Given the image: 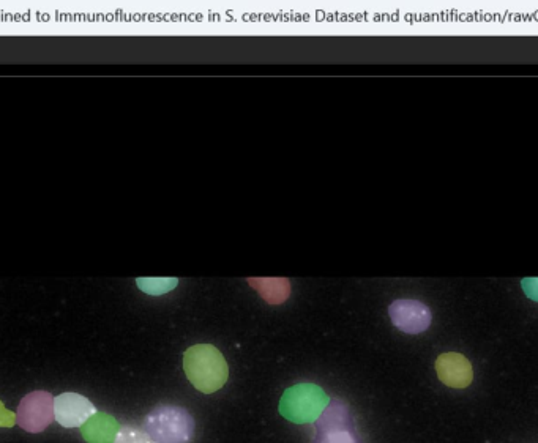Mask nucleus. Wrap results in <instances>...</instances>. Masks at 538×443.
Returning a JSON list of instances; mask_svg holds the SVG:
<instances>
[{"label":"nucleus","instance_id":"6e6552de","mask_svg":"<svg viewBox=\"0 0 538 443\" xmlns=\"http://www.w3.org/2000/svg\"><path fill=\"white\" fill-rule=\"evenodd\" d=\"M436 373L442 384L456 390H463L472 384L474 369L471 362L458 352H447L436 360Z\"/></svg>","mask_w":538,"mask_h":443},{"label":"nucleus","instance_id":"f8f14e48","mask_svg":"<svg viewBox=\"0 0 538 443\" xmlns=\"http://www.w3.org/2000/svg\"><path fill=\"white\" fill-rule=\"evenodd\" d=\"M154 440L150 439L144 429L136 428V426H122L117 432L116 440L114 443H152Z\"/></svg>","mask_w":538,"mask_h":443},{"label":"nucleus","instance_id":"f03ea898","mask_svg":"<svg viewBox=\"0 0 538 443\" xmlns=\"http://www.w3.org/2000/svg\"><path fill=\"white\" fill-rule=\"evenodd\" d=\"M195 420L179 406H158L144 420V431L157 443H190L195 437Z\"/></svg>","mask_w":538,"mask_h":443},{"label":"nucleus","instance_id":"9b49d317","mask_svg":"<svg viewBox=\"0 0 538 443\" xmlns=\"http://www.w3.org/2000/svg\"><path fill=\"white\" fill-rule=\"evenodd\" d=\"M139 289L149 295H163L174 291L179 280L177 278H138Z\"/></svg>","mask_w":538,"mask_h":443},{"label":"nucleus","instance_id":"7ed1b4c3","mask_svg":"<svg viewBox=\"0 0 538 443\" xmlns=\"http://www.w3.org/2000/svg\"><path fill=\"white\" fill-rule=\"evenodd\" d=\"M326 391L314 384H299L284 391L280 414L296 425H313L329 406Z\"/></svg>","mask_w":538,"mask_h":443},{"label":"nucleus","instance_id":"9d476101","mask_svg":"<svg viewBox=\"0 0 538 443\" xmlns=\"http://www.w3.org/2000/svg\"><path fill=\"white\" fill-rule=\"evenodd\" d=\"M248 283L270 305H281L291 295V283L288 278H250Z\"/></svg>","mask_w":538,"mask_h":443},{"label":"nucleus","instance_id":"20e7f679","mask_svg":"<svg viewBox=\"0 0 538 443\" xmlns=\"http://www.w3.org/2000/svg\"><path fill=\"white\" fill-rule=\"evenodd\" d=\"M54 421V396L48 391H32L16 410V423L30 434L45 431Z\"/></svg>","mask_w":538,"mask_h":443},{"label":"nucleus","instance_id":"0eeeda50","mask_svg":"<svg viewBox=\"0 0 538 443\" xmlns=\"http://www.w3.org/2000/svg\"><path fill=\"white\" fill-rule=\"evenodd\" d=\"M95 414L94 404L79 393H62L54 398V420L64 428H83Z\"/></svg>","mask_w":538,"mask_h":443},{"label":"nucleus","instance_id":"4468645a","mask_svg":"<svg viewBox=\"0 0 538 443\" xmlns=\"http://www.w3.org/2000/svg\"><path fill=\"white\" fill-rule=\"evenodd\" d=\"M524 292L527 297H531L532 300L538 302V280L537 278H531V280H523Z\"/></svg>","mask_w":538,"mask_h":443},{"label":"nucleus","instance_id":"2eb2a0df","mask_svg":"<svg viewBox=\"0 0 538 443\" xmlns=\"http://www.w3.org/2000/svg\"><path fill=\"white\" fill-rule=\"evenodd\" d=\"M152 443H157V442H152Z\"/></svg>","mask_w":538,"mask_h":443},{"label":"nucleus","instance_id":"f257e3e1","mask_svg":"<svg viewBox=\"0 0 538 443\" xmlns=\"http://www.w3.org/2000/svg\"><path fill=\"white\" fill-rule=\"evenodd\" d=\"M184 371L191 385L206 395L225 387L229 377L225 357L210 344H198L185 352Z\"/></svg>","mask_w":538,"mask_h":443},{"label":"nucleus","instance_id":"ddd939ff","mask_svg":"<svg viewBox=\"0 0 538 443\" xmlns=\"http://www.w3.org/2000/svg\"><path fill=\"white\" fill-rule=\"evenodd\" d=\"M16 423V415L0 401V428H12Z\"/></svg>","mask_w":538,"mask_h":443},{"label":"nucleus","instance_id":"423d86ee","mask_svg":"<svg viewBox=\"0 0 538 443\" xmlns=\"http://www.w3.org/2000/svg\"><path fill=\"white\" fill-rule=\"evenodd\" d=\"M390 319L393 325L408 335H419L430 328L433 321L431 309L425 303L412 298H400L390 305Z\"/></svg>","mask_w":538,"mask_h":443},{"label":"nucleus","instance_id":"1a4fd4ad","mask_svg":"<svg viewBox=\"0 0 538 443\" xmlns=\"http://www.w3.org/2000/svg\"><path fill=\"white\" fill-rule=\"evenodd\" d=\"M119 429L116 418L98 412L81 428V434L87 443H114Z\"/></svg>","mask_w":538,"mask_h":443},{"label":"nucleus","instance_id":"39448f33","mask_svg":"<svg viewBox=\"0 0 538 443\" xmlns=\"http://www.w3.org/2000/svg\"><path fill=\"white\" fill-rule=\"evenodd\" d=\"M351 426L348 404L335 399L316 421V443H359Z\"/></svg>","mask_w":538,"mask_h":443}]
</instances>
